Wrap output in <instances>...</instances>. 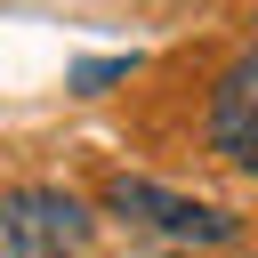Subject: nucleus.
I'll use <instances>...</instances> for the list:
<instances>
[{
    "label": "nucleus",
    "instance_id": "3",
    "mask_svg": "<svg viewBox=\"0 0 258 258\" xmlns=\"http://www.w3.org/2000/svg\"><path fill=\"white\" fill-rule=\"evenodd\" d=\"M210 137H218V153H226V161L258 169V48H250V56H234V64L218 73V97H210Z\"/></svg>",
    "mask_w": 258,
    "mask_h": 258
},
{
    "label": "nucleus",
    "instance_id": "1",
    "mask_svg": "<svg viewBox=\"0 0 258 258\" xmlns=\"http://www.w3.org/2000/svg\"><path fill=\"white\" fill-rule=\"evenodd\" d=\"M89 250V210L56 185H24L0 202V258H81Z\"/></svg>",
    "mask_w": 258,
    "mask_h": 258
},
{
    "label": "nucleus",
    "instance_id": "4",
    "mask_svg": "<svg viewBox=\"0 0 258 258\" xmlns=\"http://www.w3.org/2000/svg\"><path fill=\"white\" fill-rule=\"evenodd\" d=\"M137 56H89V64H73V89H105V81H121Z\"/></svg>",
    "mask_w": 258,
    "mask_h": 258
},
{
    "label": "nucleus",
    "instance_id": "2",
    "mask_svg": "<svg viewBox=\"0 0 258 258\" xmlns=\"http://www.w3.org/2000/svg\"><path fill=\"white\" fill-rule=\"evenodd\" d=\"M105 202H113L121 218H137V226L177 234V242H226V234H234V218H226V210L185 202V194H161V185H145V177H113V185H105Z\"/></svg>",
    "mask_w": 258,
    "mask_h": 258
}]
</instances>
